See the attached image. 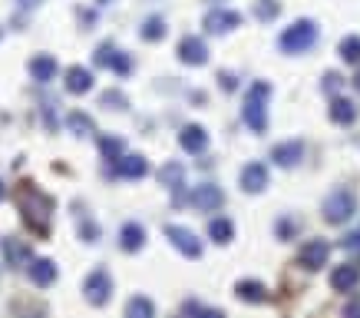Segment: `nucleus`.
<instances>
[{
    "label": "nucleus",
    "mask_w": 360,
    "mask_h": 318,
    "mask_svg": "<svg viewBox=\"0 0 360 318\" xmlns=\"http://www.w3.org/2000/svg\"><path fill=\"white\" fill-rule=\"evenodd\" d=\"M27 265H30V282L33 285L46 288V285L57 282V262H53V258H30Z\"/></svg>",
    "instance_id": "obj_13"
},
{
    "label": "nucleus",
    "mask_w": 360,
    "mask_h": 318,
    "mask_svg": "<svg viewBox=\"0 0 360 318\" xmlns=\"http://www.w3.org/2000/svg\"><path fill=\"white\" fill-rule=\"evenodd\" d=\"M116 173L122 179H142L149 173V163H146V156H120L116 159Z\"/></svg>",
    "instance_id": "obj_17"
},
{
    "label": "nucleus",
    "mask_w": 360,
    "mask_h": 318,
    "mask_svg": "<svg viewBox=\"0 0 360 318\" xmlns=\"http://www.w3.org/2000/svg\"><path fill=\"white\" fill-rule=\"evenodd\" d=\"M179 60L189 63V67H202V63H209V46H205V40H198V37H182Z\"/></svg>",
    "instance_id": "obj_9"
},
{
    "label": "nucleus",
    "mask_w": 360,
    "mask_h": 318,
    "mask_svg": "<svg viewBox=\"0 0 360 318\" xmlns=\"http://www.w3.org/2000/svg\"><path fill=\"white\" fill-rule=\"evenodd\" d=\"M337 87H341V76L337 73H324V90H337Z\"/></svg>",
    "instance_id": "obj_35"
},
{
    "label": "nucleus",
    "mask_w": 360,
    "mask_h": 318,
    "mask_svg": "<svg viewBox=\"0 0 360 318\" xmlns=\"http://www.w3.org/2000/svg\"><path fill=\"white\" fill-rule=\"evenodd\" d=\"M357 212V199H354V193L350 189H334L328 199H324V219H328L330 226H344L347 219Z\"/></svg>",
    "instance_id": "obj_4"
},
{
    "label": "nucleus",
    "mask_w": 360,
    "mask_h": 318,
    "mask_svg": "<svg viewBox=\"0 0 360 318\" xmlns=\"http://www.w3.org/2000/svg\"><path fill=\"white\" fill-rule=\"evenodd\" d=\"M126 315L129 318H152L155 315V305H152L146 295H135V299H129V305H126Z\"/></svg>",
    "instance_id": "obj_26"
},
{
    "label": "nucleus",
    "mask_w": 360,
    "mask_h": 318,
    "mask_svg": "<svg viewBox=\"0 0 360 318\" xmlns=\"http://www.w3.org/2000/svg\"><path fill=\"white\" fill-rule=\"evenodd\" d=\"M271 159H274L278 166H285V169L298 166L301 159H304V143H301V139H291V143H278V146L271 150Z\"/></svg>",
    "instance_id": "obj_12"
},
{
    "label": "nucleus",
    "mask_w": 360,
    "mask_h": 318,
    "mask_svg": "<svg viewBox=\"0 0 360 318\" xmlns=\"http://www.w3.org/2000/svg\"><path fill=\"white\" fill-rule=\"evenodd\" d=\"M330 256V245L324 242V239H311V242H304V249H301L298 262L304 265V269H311V272H317L324 262H328Z\"/></svg>",
    "instance_id": "obj_8"
},
{
    "label": "nucleus",
    "mask_w": 360,
    "mask_h": 318,
    "mask_svg": "<svg viewBox=\"0 0 360 318\" xmlns=\"http://www.w3.org/2000/svg\"><path fill=\"white\" fill-rule=\"evenodd\" d=\"M3 258L10 269H23L30 262V249L20 242V239H3Z\"/></svg>",
    "instance_id": "obj_20"
},
{
    "label": "nucleus",
    "mask_w": 360,
    "mask_h": 318,
    "mask_svg": "<svg viewBox=\"0 0 360 318\" xmlns=\"http://www.w3.org/2000/svg\"><path fill=\"white\" fill-rule=\"evenodd\" d=\"M179 143H182V150L185 152H192V156H198V152H205V146H209V133L202 130V126H185L179 133Z\"/></svg>",
    "instance_id": "obj_15"
},
{
    "label": "nucleus",
    "mask_w": 360,
    "mask_h": 318,
    "mask_svg": "<svg viewBox=\"0 0 360 318\" xmlns=\"http://www.w3.org/2000/svg\"><path fill=\"white\" fill-rule=\"evenodd\" d=\"M235 295H238V302H252V305L268 302V288L261 285L258 279H241L235 285Z\"/></svg>",
    "instance_id": "obj_16"
},
{
    "label": "nucleus",
    "mask_w": 360,
    "mask_h": 318,
    "mask_svg": "<svg viewBox=\"0 0 360 318\" xmlns=\"http://www.w3.org/2000/svg\"><path fill=\"white\" fill-rule=\"evenodd\" d=\"M159 182H162V186H169V189L179 196L182 182H185V169H182V163H165V166L159 169Z\"/></svg>",
    "instance_id": "obj_23"
},
{
    "label": "nucleus",
    "mask_w": 360,
    "mask_h": 318,
    "mask_svg": "<svg viewBox=\"0 0 360 318\" xmlns=\"http://www.w3.org/2000/svg\"><path fill=\"white\" fill-rule=\"evenodd\" d=\"M182 315H222L218 308H205L198 302H182Z\"/></svg>",
    "instance_id": "obj_33"
},
{
    "label": "nucleus",
    "mask_w": 360,
    "mask_h": 318,
    "mask_svg": "<svg viewBox=\"0 0 360 318\" xmlns=\"http://www.w3.org/2000/svg\"><path fill=\"white\" fill-rule=\"evenodd\" d=\"M235 27H241V14H235V10H209L205 14V30L209 33H228L235 30Z\"/></svg>",
    "instance_id": "obj_11"
},
{
    "label": "nucleus",
    "mask_w": 360,
    "mask_h": 318,
    "mask_svg": "<svg viewBox=\"0 0 360 318\" xmlns=\"http://www.w3.org/2000/svg\"><path fill=\"white\" fill-rule=\"evenodd\" d=\"M317 40V24L314 20H294L285 33H281V50L285 53H304V50H311Z\"/></svg>",
    "instance_id": "obj_3"
},
{
    "label": "nucleus",
    "mask_w": 360,
    "mask_h": 318,
    "mask_svg": "<svg viewBox=\"0 0 360 318\" xmlns=\"http://www.w3.org/2000/svg\"><path fill=\"white\" fill-rule=\"evenodd\" d=\"M344 315H360V305H347Z\"/></svg>",
    "instance_id": "obj_38"
},
{
    "label": "nucleus",
    "mask_w": 360,
    "mask_h": 318,
    "mask_svg": "<svg viewBox=\"0 0 360 318\" xmlns=\"http://www.w3.org/2000/svg\"><path fill=\"white\" fill-rule=\"evenodd\" d=\"M100 3H109V0H100Z\"/></svg>",
    "instance_id": "obj_41"
},
{
    "label": "nucleus",
    "mask_w": 360,
    "mask_h": 318,
    "mask_svg": "<svg viewBox=\"0 0 360 318\" xmlns=\"http://www.w3.org/2000/svg\"><path fill=\"white\" fill-rule=\"evenodd\" d=\"M142 40H149V44H155V40H162L165 37V20L162 17H149L146 24H142Z\"/></svg>",
    "instance_id": "obj_28"
},
{
    "label": "nucleus",
    "mask_w": 360,
    "mask_h": 318,
    "mask_svg": "<svg viewBox=\"0 0 360 318\" xmlns=\"http://www.w3.org/2000/svg\"><path fill=\"white\" fill-rule=\"evenodd\" d=\"M66 90L70 93H90L93 90V73L86 67H70L66 70Z\"/></svg>",
    "instance_id": "obj_21"
},
{
    "label": "nucleus",
    "mask_w": 360,
    "mask_h": 318,
    "mask_svg": "<svg viewBox=\"0 0 360 318\" xmlns=\"http://www.w3.org/2000/svg\"><path fill=\"white\" fill-rule=\"evenodd\" d=\"M278 14H281V3H278V0H258V3H255V17H258V20H274Z\"/></svg>",
    "instance_id": "obj_31"
},
{
    "label": "nucleus",
    "mask_w": 360,
    "mask_h": 318,
    "mask_svg": "<svg viewBox=\"0 0 360 318\" xmlns=\"http://www.w3.org/2000/svg\"><path fill=\"white\" fill-rule=\"evenodd\" d=\"M222 202H225V193H222L218 186H211V182L198 186L196 193H192V206H196L198 212H215V209H222Z\"/></svg>",
    "instance_id": "obj_10"
},
{
    "label": "nucleus",
    "mask_w": 360,
    "mask_h": 318,
    "mask_svg": "<svg viewBox=\"0 0 360 318\" xmlns=\"http://www.w3.org/2000/svg\"><path fill=\"white\" fill-rule=\"evenodd\" d=\"M30 76H33V80H40V83H50V80L57 76V60H53V57H46V53L33 57V60H30Z\"/></svg>",
    "instance_id": "obj_22"
},
{
    "label": "nucleus",
    "mask_w": 360,
    "mask_h": 318,
    "mask_svg": "<svg viewBox=\"0 0 360 318\" xmlns=\"http://www.w3.org/2000/svg\"><path fill=\"white\" fill-rule=\"evenodd\" d=\"M268 100H271V83H265V80L252 83V90L245 93L241 116L252 126V133H265L268 130Z\"/></svg>",
    "instance_id": "obj_2"
},
{
    "label": "nucleus",
    "mask_w": 360,
    "mask_h": 318,
    "mask_svg": "<svg viewBox=\"0 0 360 318\" xmlns=\"http://www.w3.org/2000/svg\"><path fill=\"white\" fill-rule=\"evenodd\" d=\"M14 199H17V209L23 215L27 229H30L33 236L46 239V236H50V219H53V209H57L53 196H46L44 189L33 186V182H20Z\"/></svg>",
    "instance_id": "obj_1"
},
{
    "label": "nucleus",
    "mask_w": 360,
    "mask_h": 318,
    "mask_svg": "<svg viewBox=\"0 0 360 318\" xmlns=\"http://www.w3.org/2000/svg\"><path fill=\"white\" fill-rule=\"evenodd\" d=\"M344 249H360V229L354 232V236H347L344 239Z\"/></svg>",
    "instance_id": "obj_37"
},
{
    "label": "nucleus",
    "mask_w": 360,
    "mask_h": 318,
    "mask_svg": "<svg viewBox=\"0 0 360 318\" xmlns=\"http://www.w3.org/2000/svg\"><path fill=\"white\" fill-rule=\"evenodd\" d=\"M83 292H86V302L90 305H106L109 302V295H113V279H109V272L106 269H93L90 275H86V282H83Z\"/></svg>",
    "instance_id": "obj_5"
},
{
    "label": "nucleus",
    "mask_w": 360,
    "mask_h": 318,
    "mask_svg": "<svg viewBox=\"0 0 360 318\" xmlns=\"http://www.w3.org/2000/svg\"><path fill=\"white\" fill-rule=\"evenodd\" d=\"M100 103H103L106 109H126V96H122L120 90H106L103 96H100Z\"/></svg>",
    "instance_id": "obj_32"
},
{
    "label": "nucleus",
    "mask_w": 360,
    "mask_h": 318,
    "mask_svg": "<svg viewBox=\"0 0 360 318\" xmlns=\"http://www.w3.org/2000/svg\"><path fill=\"white\" fill-rule=\"evenodd\" d=\"M120 245L126 252H139L142 245H146V229L139 226V222H126L120 229Z\"/></svg>",
    "instance_id": "obj_19"
},
{
    "label": "nucleus",
    "mask_w": 360,
    "mask_h": 318,
    "mask_svg": "<svg viewBox=\"0 0 360 318\" xmlns=\"http://www.w3.org/2000/svg\"><path fill=\"white\" fill-rule=\"evenodd\" d=\"M357 282H360L357 265H337V269L330 272V288H334V292H350V288H357Z\"/></svg>",
    "instance_id": "obj_18"
},
{
    "label": "nucleus",
    "mask_w": 360,
    "mask_h": 318,
    "mask_svg": "<svg viewBox=\"0 0 360 318\" xmlns=\"http://www.w3.org/2000/svg\"><path fill=\"white\" fill-rule=\"evenodd\" d=\"M96 67H109V70H116V73H129L133 70V60L122 53V50H116L113 44H103L100 50H96Z\"/></svg>",
    "instance_id": "obj_7"
},
{
    "label": "nucleus",
    "mask_w": 360,
    "mask_h": 318,
    "mask_svg": "<svg viewBox=\"0 0 360 318\" xmlns=\"http://www.w3.org/2000/svg\"><path fill=\"white\" fill-rule=\"evenodd\" d=\"M354 83H357V87H360V76H357V80H354Z\"/></svg>",
    "instance_id": "obj_40"
},
{
    "label": "nucleus",
    "mask_w": 360,
    "mask_h": 318,
    "mask_svg": "<svg viewBox=\"0 0 360 318\" xmlns=\"http://www.w3.org/2000/svg\"><path fill=\"white\" fill-rule=\"evenodd\" d=\"M0 199H3V182H0Z\"/></svg>",
    "instance_id": "obj_39"
},
{
    "label": "nucleus",
    "mask_w": 360,
    "mask_h": 318,
    "mask_svg": "<svg viewBox=\"0 0 360 318\" xmlns=\"http://www.w3.org/2000/svg\"><path fill=\"white\" fill-rule=\"evenodd\" d=\"M341 60L344 63H360V37H344L341 46H337Z\"/></svg>",
    "instance_id": "obj_29"
},
{
    "label": "nucleus",
    "mask_w": 360,
    "mask_h": 318,
    "mask_svg": "<svg viewBox=\"0 0 360 318\" xmlns=\"http://www.w3.org/2000/svg\"><path fill=\"white\" fill-rule=\"evenodd\" d=\"M354 116H357V106L350 103L347 96H337V100L330 103V120H334V123L347 126V123H354Z\"/></svg>",
    "instance_id": "obj_24"
},
{
    "label": "nucleus",
    "mask_w": 360,
    "mask_h": 318,
    "mask_svg": "<svg viewBox=\"0 0 360 318\" xmlns=\"http://www.w3.org/2000/svg\"><path fill=\"white\" fill-rule=\"evenodd\" d=\"M265 186H268V169L261 163H248L241 169V189L245 193H265Z\"/></svg>",
    "instance_id": "obj_14"
},
{
    "label": "nucleus",
    "mask_w": 360,
    "mask_h": 318,
    "mask_svg": "<svg viewBox=\"0 0 360 318\" xmlns=\"http://www.w3.org/2000/svg\"><path fill=\"white\" fill-rule=\"evenodd\" d=\"M209 236H211V242H218V245L231 242V239H235V226H231V219H211Z\"/></svg>",
    "instance_id": "obj_25"
},
{
    "label": "nucleus",
    "mask_w": 360,
    "mask_h": 318,
    "mask_svg": "<svg viewBox=\"0 0 360 318\" xmlns=\"http://www.w3.org/2000/svg\"><path fill=\"white\" fill-rule=\"evenodd\" d=\"M79 239H83V242H96V239H100V226L90 222V219H83V222H79Z\"/></svg>",
    "instance_id": "obj_34"
},
{
    "label": "nucleus",
    "mask_w": 360,
    "mask_h": 318,
    "mask_svg": "<svg viewBox=\"0 0 360 318\" xmlns=\"http://www.w3.org/2000/svg\"><path fill=\"white\" fill-rule=\"evenodd\" d=\"M165 239L179 249L185 258H198L202 256V242H198V236L192 232V229L185 226H165Z\"/></svg>",
    "instance_id": "obj_6"
},
{
    "label": "nucleus",
    "mask_w": 360,
    "mask_h": 318,
    "mask_svg": "<svg viewBox=\"0 0 360 318\" xmlns=\"http://www.w3.org/2000/svg\"><path fill=\"white\" fill-rule=\"evenodd\" d=\"M218 83H222V90H235V76L231 73H218Z\"/></svg>",
    "instance_id": "obj_36"
},
{
    "label": "nucleus",
    "mask_w": 360,
    "mask_h": 318,
    "mask_svg": "<svg viewBox=\"0 0 360 318\" xmlns=\"http://www.w3.org/2000/svg\"><path fill=\"white\" fill-rule=\"evenodd\" d=\"M66 126L73 130L76 136H93V133H96V126H93V120L86 113H70V116H66Z\"/></svg>",
    "instance_id": "obj_27"
},
{
    "label": "nucleus",
    "mask_w": 360,
    "mask_h": 318,
    "mask_svg": "<svg viewBox=\"0 0 360 318\" xmlns=\"http://www.w3.org/2000/svg\"><path fill=\"white\" fill-rule=\"evenodd\" d=\"M122 150H126V143L120 136H103L100 139V152H103L106 159H120Z\"/></svg>",
    "instance_id": "obj_30"
}]
</instances>
